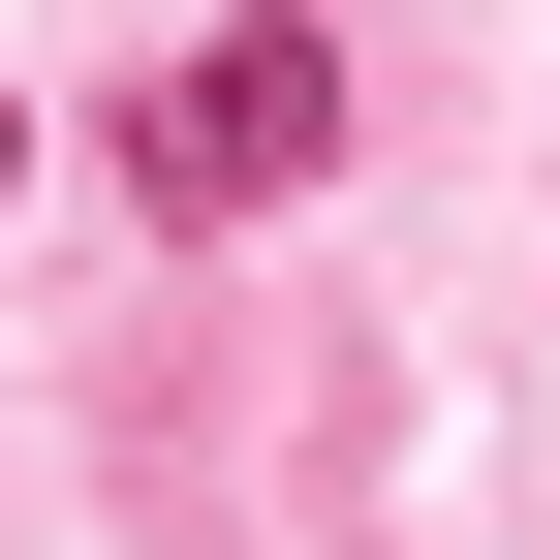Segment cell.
Masks as SVG:
<instances>
[{"label": "cell", "instance_id": "cell-2", "mask_svg": "<svg viewBox=\"0 0 560 560\" xmlns=\"http://www.w3.org/2000/svg\"><path fill=\"white\" fill-rule=\"evenodd\" d=\"M0 156H32V125H0Z\"/></svg>", "mask_w": 560, "mask_h": 560}, {"label": "cell", "instance_id": "cell-1", "mask_svg": "<svg viewBox=\"0 0 560 560\" xmlns=\"http://www.w3.org/2000/svg\"><path fill=\"white\" fill-rule=\"evenodd\" d=\"M342 125H374V94H342V0H219V32H187L156 62V94H125V219H280V187H342Z\"/></svg>", "mask_w": 560, "mask_h": 560}]
</instances>
